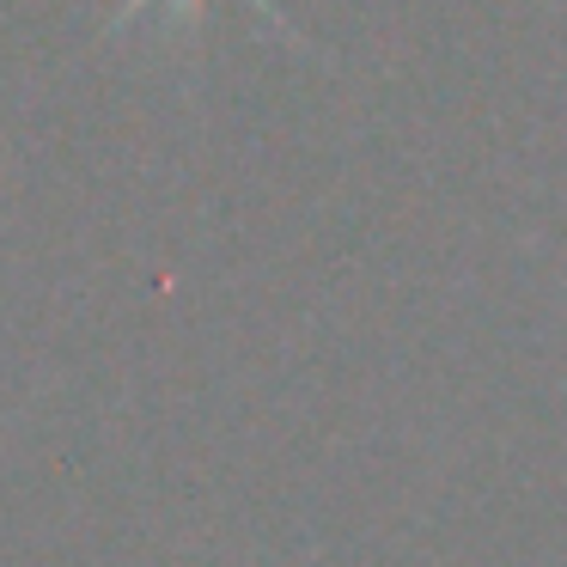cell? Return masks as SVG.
<instances>
[{
  "mask_svg": "<svg viewBox=\"0 0 567 567\" xmlns=\"http://www.w3.org/2000/svg\"><path fill=\"white\" fill-rule=\"evenodd\" d=\"M196 7H202V0H128L123 25H128V19H141V13H196ZM245 7H257V13L275 19V0H245Z\"/></svg>",
  "mask_w": 567,
  "mask_h": 567,
  "instance_id": "6da1fadb",
  "label": "cell"
}]
</instances>
